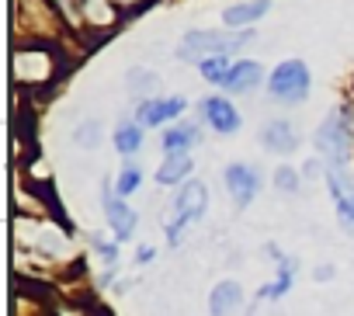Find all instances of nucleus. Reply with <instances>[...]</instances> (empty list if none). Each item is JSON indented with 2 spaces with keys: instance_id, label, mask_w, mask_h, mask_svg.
I'll use <instances>...</instances> for the list:
<instances>
[{
  "instance_id": "nucleus-14",
  "label": "nucleus",
  "mask_w": 354,
  "mask_h": 316,
  "mask_svg": "<svg viewBox=\"0 0 354 316\" xmlns=\"http://www.w3.org/2000/svg\"><path fill=\"white\" fill-rule=\"evenodd\" d=\"M122 18V4L118 0H84V28H111Z\"/></svg>"
},
{
  "instance_id": "nucleus-24",
  "label": "nucleus",
  "mask_w": 354,
  "mask_h": 316,
  "mask_svg": "<svg viewBox=\"0 0 354 316\" xmlns=\"http://www.w3.org/2000/svg\"><path fill=\"white\" fill-rule=\"evenodd\" d=\"M274 188L285 192V195H295V192H299V174H295L292 167H278V171H274Z\"/></svg>"
},
{
  "instance_id": "nucleus-1",
  "label": "nucleus",
  "mask_w": 354,
  "mask_h": 316,
  "mask_svg": "<svg viewBox=\"0 0 354 316\" xmlns=\"http://www.w3.org/2000/svg\"><path fill=\"white\" fill-rule=\"evenodd\" d=\"M316 149H319V156L333 171H344V164L351 160V149H354V125H351V115L344 108H333L319 122V129H316Z\"/></svg>"
},
{
  "instance_id": "nucleus-22",
  "label": "nucleus",
  "mask_w": 354,
  "mask_h": 316,
  "mask_svg": "<svg viewBox=\"0 0 354 316\" xmlns=\"http://www.w3.org/2000/svg\"><path fill=\"white\" fill-rule=\"evenodd\" d=\"M49 4L63 21H70L73 28H84V0H49Z\"/></svg>"
},
{
  "instance_id": "nucleus-6",
  "label": "nucleus",
  "mask_w": 354,
  "mask_h": 316,
  "mask_svg": "<svg viewBox=\"0 0 354 316\" xmlns=\"http://www.w3.org/2000/svg\"><path fill=\"white\" fill-rule=\"evenodd\" d=\"M326 188H330V198H333V209H337V219L347 233H354V178L347 171H326Z\"/></svg>"
},
{
  "instance_id": "nucleus-18",
  "label": "nucleus",
  "mask_w": 354,
  "mask_h": 316,
  "mask_svg": "<svg viewBox=\"0 0 354 316\" xmlns=\"http://www.w3.org/2000/svg\"><path fill=\"white\" fill-rule=\"evenodd\" d=\"M264 80V70H261V63H254V59H240V63H233V73H230V80L223 84V91H250V87H257Z\"/></svg>"
},
{
  "instance_id": "nucleus-15",
  "label": "nucleus",
  "mask_w": 354,
  "mask_h": 316,
  "mask_svg": "<svg viewBox=\"0 0 354 316\" xmlns=\"http://www.w3.org/2000/svg\"><path fill=\"white\" fill-rule=\"evenodd\" d=\"M198 139H202L198 125H192V122H177V125H170V129L163 132V153H167V156L188 153V149H195Z\"/></svg>"
},
{
  "instance_id": "nucleus-28",
  "label": "nucleus",
  "mask_w": 354,
  "mask_h": 316,
  "mask_svg": "<svg viewBox=\"0 0 354 316\" xmlns=\"http://www.w3.org/2000/svg\"><path fill=\"white\" fill-rule=\"evenodd\" d=\"M313 275H316V281H330V278H333L337 271H333V264H319V268H316Z\"/></svg>"
},
{
  "instance_id": "nucleus-23",
  "label": "nucleus",
  "mask_w": 354,
  "mask_h": 316,
  "mask_svg": "<svg viewBox=\"0 0 354 316\" xmlns=\"http://www.w3.org/2000/svg\"><path fill=\"white\" fill-rule=\"evenodd\" d=\"M97 139H101V122H94V118L84 122V125H77V132H73V142L84 146V149H94Z\"/></svg>"
},
{
  "instance_id": "nucleus-29",
  "label": "nucleus",
  "mask_w": 354,
  "mask_h": 316,
  "mask_svg": "<svg viewBox=\"0 0 354 316\" xmlns=\"http://www.w3.org/2000/svg\"><path fill=\"white\" fill-rule=\"evenodd\" d=\"M118 4H149V0H118Z\"/></svg>"
},
{
  "instance_id": "nucleus-25",
  "label": "nucleus",
  "mask_w": 354,
  "mask_h": 316,
  "mask_svg": "<svg viewBox=\"0 0 354 316\" xmlns=\"http://www.w3.org/2000/svg\"><path fill=\"white\" fill-rule=\"evenodd\" d=\"M94 250H97V257L108 264V268H115L118 264V243H104V240H94Z\"/></svg>"
},
{
  "instance_id": "nucleus-9",
  "label": "nucleus",
  "mask_w": 354,
  "mask_h": 316,
  "mask_svg": "<svg viewBox=\"0 0 354 316\" xmlns=\"http://www.w3.org/2000/svg\"><path fill=\"white\" fill-rule=\"evenodd\" d=\"M101 205H104V216H108V226H111L115 240H118V243L132 240V233H136V226H139L136 209H132V205H125V198H118V195L111 198V192H108V188H104Z\"/></svg>"
},
{
  "instance_id": "nucleus-5",
  "label": "nucleus",
  "mask_w": 354,
  "mask_h": 316,
  "mask_svg": "<svg viewBox=\"0 0 354 316\" xmlns=\"http://www.w3.org/2000/svg\"><path fill=\"white\" fill-rule=\"evenodd\" d=\"M309 84H313V77H309V66H306L302 59H285V63H278L274 73L268 77V91H271V97L281 101V104H299V101H306Z\"/></svg>"
},
{
  "instance_id": "nucleus-7",
  "label": "nucleus",
  "mask_w": 354,
  "mask_h": 316,
  "mask_svg": "<svg viewBox=\"0 0 354 316\" xmlns=\"http://www.w3.org/2000/svg\"><path fill=\"white\" fill-rule=\"evenodd\" d=\"M223 181H226V188H230L236 209H247V205L257 198V192H261V178H257V171L247 167V164H230V167L223 171Z\"/></svg>"
},
{
  "instance_id": "nucleus-11",
  "label": "nucleus",
  "mask_w": 354,
  "mask_h": 316,
  "mask_svg": "<svg viewBox=\"0 0 354 316\" xmlns=\"http://www.w3.org/2000/svg\"><path fill=\"white\" fill-rule=\"evenodd\" d=\"M243 306V285L226 278L209 292V316H233Z\"/></svg>"
},
{
  "instance_id": "nucleus-16",
  "label": "nucleus",
  "mask_w": 354,
  "mask_h": 316,
  "mask_svg": "<svg viewBox=\"0 0 354 316\" xmlns=\"http://www.w3.org/2000/svg\"><path fill=\"white\" fill-rule=\"evenodd\" d=\"M295 271H299V261H295V257H285V261L278 264L274 281H268V285L257 292V299H261V302H278L281 295H288V288H292V281H295Z\"/></svg>"
},
{
  "instance_id": "nucleus-19",
  "label": "nucleus",
  "mask_w": 354,
  "mask_h": 316,
  "mask_svg": "<svg viewBox=\"0 0 354 316\" xmlns=\"http://www.w3.org/2000/svg\"><path fill=\"white\" fill-rule=\"evenodd\" d=\"M115 149H118L122 156L139 153V149H142V125H139V122H122V125L115 129Z\"/></svg>"
},
{
  "instance_id": "nucleus-21",
  "label": "nucleus",
  "mask_w": 354,
  "mask_h": 316,
  "mask_svg": "<svg viewBox=\"0 0 354 316\" xmlns=\"http://www.w3.org/2000/svg\"><path fill=\"white\" fill-rule=\"evenodd\" d=\"M139 185H142V171H139L136 164H125V167H122V174L115 178V195H118V198H125V195L139 192Z\"/></svg>"
},
{
  "instance_id": "nucleus-27",
  "label": "nucleus",
  "mask_w": 354,
  "mask_h": 316,
  "mask_svg": "<svg viewBox=\"0 0 354 316\" xmlns=\"http://www.w3.org/2000/svg\"><path fill=\"white\" fill-rule=\"evenodd\" d=\"M319 171H323V164H319V160H309V164L302 167V178H306V181H313Z\"/></svg>"
},
{
  "instance_id": "nucleus-13",
  "label": "nucleus",
  "mask_w": 354,
  "mask_h": 316,
  "mask_svg": "<svg viewBox=\"0 0 354 316\" xmlns=\"http://www.w3.org/2000/svg\"><path fill=\"white\" fill-rule=\"evenodd\" d=\"M268 8H271V0H240V4H233V8L223 11V25L226 28H247L250 32V25L261 21L268 15Z\"/></svg>"
},
{
  "instance_id": "nucleus-12",
  "label": "nucleus",
  "mask_w": 354,
  "mask_h": 316,
  "mask_svg": "<svg viewBox=\"0 0 354 316\" xmlns=\"http://www.w3.org/2000/svg\"><path fill=\"white\" fill-rule=\"evenodd\" d=\"M261 142H264L268 153H292V149L299 146V136H295L292 122H285V118H271V122L261 129Z\"/></svg>"
},
{
  "instance_id": "nucleus-26",
  "label": "nucleus",
  "mask_w": 354,
  "mask_h": 316,
  "mask_svg": "<svg viewBox=\"0 0 354 316\" xmlns=\"http://www.w3.org/2000/svg\"><path fill=\"white\" fill-rule=\"evenodd\" d=\"M153 257H156V247H149V243H146V247H139V250H136V264H149V261H153Z\"/></svg>"
},
{
  "instance_id": "nucleus-2",
  "label": "nucleus",
  "mask_w": 354,
  "mask_h": 316,
  "mask_svg": "<svg viewBox=\"0 0 354 316\" xmlns=\"http://www.w3.org/2000/svg\"><path fill=\"white\" fill-rule=\"evenodd\" d=\"M257 35L254 32H223V28H198V32H188L177 46V56L181 59H209V56H230L243 46H250Z\"/></svg>"
},
{
  "instance_id": "nucleus-3",
  "label": "nucleus",
  "mask_w": 354,
  "mask_h": 316,
  "mask_svg": "<svg viewBox=\"0 0 354 316\" xmlns=\"http://www.w3.org/2000/svg\"><path fill=\"white\" fill-rule=\"evenodd\" d=\"M205 209H209V188H205L202 181L181 185V192L174 195V205H170V219L163 223L167 243H174V247L181 243L185 230H188L192 223H198V219L205 216Z\"/></svg>"
},
{
  "instance_id": "nucleus-17",
  "label": "nucleus",
  "mask_w": 354,
  "mask_h": 316,
  "mask_svg": "<svg viewBox=\"0 0 354 316\" xmlns=\"http://www.w3.org/2000/svg\"><path fill=\"white\" fill-rule=\"evenodd\" d=\"M192 174V153H177V156H167L156 171V185L170 188V185H188L185 178Z\"/></svg>"
},
{
  "instance_id": "nucleus-8",
  "label": "nucleus",
  "mask_w": 354,
  "mask_h": 316,
  "mask_svg": "<svg viewBox=\"0 0 354 316\" xmlns=\"http://www.w3.org/2000/svg\"><path fill=\"white\" fill-rule=\"evenodd\" d=\"M185 111V97H146L136 108V122L142 129H160L163 122H174Z\"/></svg>"
},
{
  "instance_id": "nucleus-4",
  "label": "nucleus",
  "mask_w": 354,
  "mask_h": 316,
  "mask_svg": "<svg viewBox=\"0 0 354 316\" xmlns=\"http://www.w3.org/2000/svg\"><path fill=\"white\" fill-rule=\"evenodd\" d=\"M56 53L42 42H28L15 49V84L21 87H42L56 80Z\"/></svg>"
},
{
  "instance_id": "nucleus-20",
  "label": "nucleus",
  "mask_w": 354,
  "mask_h": 316,
  "mask_svg": "<svg viewBox=\"0 0 354 316\" xmlns=\"http://www.w3.org/2000/svg\"><path fill=\"white\" fill-rule=\"evenodd\" d=\"M198 73H202V80L223 87L230 80V73H233V63H230V56H209V59L198 63Z\"/></svg>"
},
{
  "instance_id": "nucleus-10",
  "label": "nucleus",
  "mask_w": 354,
  "mask_h": 316,
  "mask_svg": "<svg viewBox=\"0 0 354 316\" xmlns=\"http://www.w3.org/2000/svg\"><path fill=\"white\" fill-rule=\"evenodd\" d=\"M202 115H205V122L219 132V136H233L243 122H240V111L233 108V101H226V97H209L205 104H202Z\"/></svg>"
}]
</instances>
